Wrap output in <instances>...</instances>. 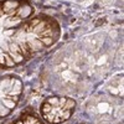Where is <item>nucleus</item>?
<instances>
[{
  "mask_svg": "<svg viewBox=\"0 0 124 124\" xmlns=\"http://www.w3.org/2000/svg\"><path fill=\"white\" fill-rule=\"evenodd\" d=\"M29 46L31 47V50L37 51V50H41L44 47V44L41 42V41H39V40H32V41H30V42H29Z\"/></svg>",
  "mask_w": 124,
  "mask_h": 124,
  "instance_id": "obj_1",
  "label": "nucleus"
},
{
  "mask_svg": "<svg viewBox=\"0 0 124 124\" xmlns=\"http://www.w3.org/2000/svg\"><path fill=\"white\" fill-rule=\"evenodd\" d=\"M21 17H26V16H29L30 14H31V8L30 6H27V5H25V6H21L19 9V13H17Z\"/></svg>",
  "mask_w": 124,
  "mask_h": 124,
  "instance_id": "obj_2",
  "label": "nucleus"
},
{
  "mask_svg": "<svg viewBox=\"0 0 124 124\" xmlns=\"http://www.w3.org/2000/svg\"><path fill=\"white\" fill-rule=\"evenodd\" d=\"M1 104H3L4 107H6L8 109H13V108H15V106H16V102H14V101H11V99H8V98H4V99L1 101Z\"/></svg>",
  "mask_w": 124,
  "mask_h": 124,
  "instance_id": "obj_3",
  "label": "nucleus"
},
{
  "mask_svg": "<svg viewBox=\"0 0 124 124\" xmlns=\"http://www.w3.org/2000/svg\"><path fill=\"white\" fill-rule=\"evenodd\" d=\"M47 26V24H46V21H40L35 27H32V31H34V32L35 34H40L41 32V31H42L45 27Z\"/></svg>",
  "mask_w": 124,
  "mask_h": 124,
  "instance_id": "obj_4",
  "label": "nucleus"
},
{
  "mask_svg": "<svg viewBox=\"0 0 124 124\" xmlns=\"http://www.w3.org/2000/svg\"><path fill=\"white\" fill-rule=\"evenodd\" d=\"M9 56L13 58V61L15 62H21L23 60H24V56L23 55H20V54H16V52H9Z\"/></svg>",
  "mask_w": 124,
  "mask_h": 124,
  "instance_id": "obj_5",
  "label": "nucleus"
},
{
  "mask_svg": "<svg viewBox=\"0 0 124 124\" xmlns=\"http://www.w3.org/2000/svg\"><path fill=\"white\" fill-rule=\"evenodd\" d=\"M19 4L16 3V1H6L5 4H4V10L8 13L10 9H14V8H16Z\"/></svg>",
  "mask_w": 124,
  "mask_h": 124,
  "instance_id": "obj_6",
  "label": "nucleus"
},
{
  "mask_svg": "<svg viewBox=\"0 0 124 124\" xmlns=\"http://www.w3.org/2000/svg\"><path fill=\"white\" fill-rule=\"evenodd\" d=\"M4 58H5V65H6V66H9V67L15 66V62L13 61V58L10 57L8 54H4Z\"/></svg>",
  "mask_w": 124,
  "mask_h": 124,
  "instance_id": "obj_7",
  "label": "nucleus"
},
{
  "mask_svg": "<svg viewBox=\"0 0 124 124\" xmlns=\"http://www.w3.org/2000/svg\"><path fill=\"white\" fill-rule=\"evenodd\" d=\"M76 106V103H75V101H72V99H66V102H65V104H63V109H71V108H73Z\"/></svg>",
  "mask_w": 124,
  "mask_h": 124,
  "instance_id": "obj_8",
  "label": "nucleus"
},
{
  "mask_svg": "<svg viewBox=\"0 0 124 124\" xmlns=\"http://www.w3.org/2000/svg\"><path fill=\"white\" fill-rule=\"evenodd\" d=\"M61 113V120H66V119H68L70 118V116H71V112H70V109H63V112H60Z\"/></svg>",
  "mask_w": 124,
  "mask_h": 124,
  "instance_id": "obj_9",
  "label": "nucleus"
},
{
  "mask_svg": "<svg viewBox=\"0 0 124 124\" xmlns=\"http://www.w3.org/2000/svg\"><path fill=\"white\" fill-rule=\"evenodd\" d=\"M9 48H10V51L9 52H20V48H19V46H17V44H15V42H11V44H9Z\"/></svg>",
  "mask_w": 124,
  "mask_h": 124,
  "instance_id": "obj_10",
  "label": "nucleus"
},
{
  "mask_svg": "<svg viewBox=\"0 0 124 124\" xmlns=\"http://www.w3.org/2000/svg\"><path fill=\"white\" fill-rule=\"evenodd\" d=\"M52 109H54V107L50 106L48 103H45L44 107H42V112L45 113V114H48V113H51V110H52Z\"/></svg>",
  "mask_w": 124,
  "mask_h": 124,
  "instance_id": "obj_11",
  "label": "nucleus"
},
{
  "mask_svg": "<svg viewBox=\"0 0 124 124\" xmlns=\"http://www.w3.org/2000/svg\"><path fill=\"white\" fill-rule=\"evenodd\" d=\"M47 103L52 107H56V106H58V98H50L47 101Z\"/></svg>",
  "mask_w": 124,
  "mask_h": 124,
  "instance_id": "obj_12",
  "label": "nucleus"
},
{
  "mask_svg": "<svg viewBox=\"0 0 124 124\" xmlns=\"http://www.w3.org/2000/svg\"><path fill=\"white\" fill-rule=\"evenodd\" d=\"M9 110H10V109H8V108L4 107L3 104H0V116H1V117H3V116H6L8 113H9Z\"/></svg>",
  "mask_w": 124,
  "mask_h": 124,
  "instance_id": "obj_13",
  "label": "nucleus"
},
{
  "mask_svg": "<svg viewBox=\"0 0 124 124\" xmlns=\"http://www.w3.org/2000/svg\"><path fill=\"white\" fill-rule=\"evenodd\" d=\"M41 42H42L44 45H51V44H52V39H51V37H42V40H41Z\"/></svg>",
  "mask_w": 124,
  "mask_h": 124,
  "instance_id": "obj_14",
  "label": "nucleus"
},
{
  "mask_svg": "<svg viewBox=\"0 0 124 124\" xmlns=\"http://www.w3.org/2000/svg\"><path fill=\"white\" fill-rule=\"evenodd\" d=\"M9 86V79H4L1 81V83H0V89H4Z\"/></svg>",
  "mask_w": 124,
  "mask_h": 124,
  "instance_id": "obj_15",
  "label": "nucleus"
},
{
  "mask_svg": "<svg viewBox=\"0 0 124 124\" xmlns=\"http://www.w3.org/2000/svg\"><path fill=\"white\" fill-rule=\"evenodd\" d=\"M1 50L5 51V52H9V51H10V48H9V44H8V42H3V44H1Z\"/></svg>",
  "mask_w": 124,
  "mask_h": 124,
  "instance_id": "obj_16",
  "label": "nucleus"
},
{
  "mask_svg": "<svg viewBox=\"0 0 124 124\" xmlns=\"http://www.w3.org/2000/svg\"><path fill=\"white\" fill-rule=\"evenodd\" d=\"M40 23V20L39 19H35V20H32V21H31V30H32V27H35L37 24Z\"/></svg>",
  "mask_w": 124,
  "mask_h": 124,
  "instance_id": "obj_17",
  "label": "nucleus"
},
{
  "mask_svg": "<svg viewBox=\"0 0 124 124\" xmlns=\"http://www.w3.org/2000/svg\"><path fill=\"white\" fill-rule=\"evenodd\" d=\"M14 34V30H9V31H6V35H9V36H11Z\"/></svg>",
  "mask_w": 124,
  "mask_h": 124,
  "instance_id": "obj_18",
  "label": "nucleus"
},
{
  "mask_svg": "<svg viewBox=\"0 0 124 124\" xmlns=\"http://www.w3.org/2000/svg\"><path fill=\"white\" fill-rule=\"evenodd\" d=\"M16 124H24V123H23V122H17Z\"/></svg>",
  "mask_w": 124,
  "mask_h": 124,
  "instance_id": "obj_19",
  "label": "nucleus"
}]
</instances>
